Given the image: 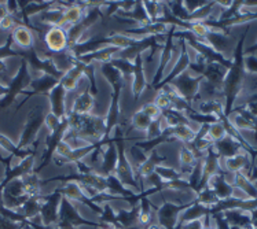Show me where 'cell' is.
Returning <instances> with one entry per match:
<instances>
[{
	"label": "cell",
	"instance_id": "1",
	"mask_svg": "<svg viewBox=\"0 0 257 229\" xmlns=\"http://www.w3.org/2000/svg\"><path fill=\"white\" fill-rule=\"evenodd\" d=\"M249 32V25L246 26L245 32L242 33L239 40L236 42L235 48H234V59L231 63V68L227 70L226 77L223 81V88H221V94H223V102H224V115L230 117L232 110H234V104H235L236 98L239 96L243 87H245V40H246V35Z\"/></svg>",
	"mask_w": 257,
	"mask_h": 229
},
{
	"label": "cell",
	"instance_id": "2",
	"mask_svg": "<svg viewBox=\"0 0 257 229\" xmlns=\"http://www.w3.org/2000/svg\"><path fill=\"white\" fill-rule=\"evenodd\" d=\"M202 81H204L202 76H193L187 70L169 84H172L183 99L187 100L190 104H193L198 96V91H200V85Z\"/></svg>",
	"mask_w": 257,
	"mask_h": 229
},
{
	"label": "cell",
	"instance_id": "3",
	"mask_svg": "<svg viewBox=\"0 0 257 229\" xmlns=\"http://www.w3.org/2000/svg\"><path fill=\"white\" fill-rule=\"evenodd\" d=\"M43 43L50 54H61L69 50L68 32L61 26H50L43 36Z\"/></svg>",
	"mask_w": 257,
	"mask_h": 229
},
{
	"label": "cell",
	"instance_id": "4",
	"mask_svg": "<svg viewBox=\"0 0 257 229\" xmlns=\"http://www.w3.org/2000/svg\"><path fill=\"white\" fill-rule=\"evenodd\" d=\"M95 104H96V96L91 92L88 83V85L85 87L84 91H79L76 94L73 103L70 104V107L68 110V114L69 113H74V114L81 115L94 114Z\"/></svg>",
	"mask_w": 257,
	"mask_h": 229
},
{
	"label": "cell",
	"instance_id": "5",
	"mask_svg": "<svg viewBox=\"0 0 257 229\" xmlns=\"http://www.w3.org/2000/svg\"><path fill=\"white\" fill-rule=\"evenodd\" d=\"M117 161H118V151H117V146L110 137V140L103 146V151H102V162L98 169V172L102 176H110L114 174L115 166H117Z\"/></svg>",
	"mask_w": 257,
	"mask_h": 229
},
{
	"label": "cell",
	"instance_id": "6",
	"mask_svg": "<svg viewBox=\"0 0 257 229\" xmlns=\"http://www.w3.org/2000/svg\"><path fill=\"white\" fill-rule=\"evenodd\" d=\"M223 163H224V165L221 166L223 170L234 173V174L238 172H242L245 176H249V173H250V169H252L253 165L252 159H250V155H249L246 151H243V150H242L239 154H236V155L228 158V159H223Z\"/></svg>",
	"mask_w": 257,
	"mask_h": 229
},
{
	"label": "cell",
	"instance_id": "7",
	"mask_svg": "<svg viewBox=\"0 0 257 229\" xmlns=\"http://www.w3.org/2000/svg\"><path fill=\"white\" fill-rule=\"evenodd\" d=\"M66 96H68V92L61 84H57L48 94L50 113H53L59 120L66 118Z\"/></svg>",
	"mask_w": 257,
	"mask_h": 229
},
{
	"label": "cell",
	"instance_id": "8",
	"mask_svg": "<svg viewBox=\"0 0 257 229\" xmlns=\"http://www.w3.org/2000/svg\"><path fill=\"white\" fill-rule=\"evenodd\" d=\"M165 161H167V158H165V156H161L157 152V150H154V151H152L149 154L146 161L143 162L141 166H138L137 169L134 170V172H135V176H137L138 178V181L141 184V188H142L143 180H146L147 177H150L153 173L156 172V169H157L158 166H161V163Z\"/></svg>",
	"mask_w": 257,
	"mask_h": 229
},
{
	"label": "cell",
	"instance_id": "9",
	"mask_svg": "<svg viewBox=\"0 0 257 229\" xmlns=\"http://www.w3.org/2000/svg\"><path fill=\"white\" fill-rule=\"evenodd\" d=\"M84 77L85 65H83V63L77 61L73 68L63 74L62 78L59 80V84L62 85L68 94H70V92H73V91H77V87H79L80 83L83 81V78Z\"/></svg>",
	"mask_w": 257,
	"mask_h": 229
},
{
	"label": "cell",
	"instance_id": "10",
	"mask_svg": "<svg viewBox=\"0 0 257 229\" xmlns=\"http://www.w3.org/2000/svg\"><path fill=\"white\" fill-rule=\"evenodd\" d=\"M145 54V52H143ZM143 54L138 55L134 61V74H132V94L134 99L138 100L139 96L143 94V91L147 87L146 73L143 69Z\"/></svg>",
	"mask_w": 257,
	"mask_h": 229
},
{
	"label": "cell",
	"instance_id": "11",
	"mask_svg": "<svg viewBox=\"0 0 257 229\" xmlns=\"http://www.w3.org/2000/svg\"><path fill=\"white\" fill-rule=\"evenodd\" d=\"M87 9L88 7L85 5V2H73L68 9H65V11H63V20L61 28L68 29L69 26L80 24V22L83 21V18H84Z\"/></svg>",
	"mask_w": 257,
	"mask_h": 229
},
{
	"label": "cell",
	"instance_id": "12",
	"mask_svg": "<svg viewBox=\"0 0 257 229\" xmlns=\"http://www.w3.org/2000/svg\"><path fill=\"white\" fill-rule=\"evenodd\" d=\"M206 187H209L216 193V196L219 198V200H224V199L231 198L232 192H234V185H231L230 182H227L223 170L216 173L215 176H212L209 178Z\"/></svg>",
	"mask_w": 257,
	"mask_h": 229
},
{
	"label": "cell",
	"instance_id": "13",
	"mask_svg": "<svg viewBox=\"0 0 257 229\" xmlns=\"http://www.w3.org/2000/svg\"><path fill=\"white\" fill-rule=\"evenodd\" d=\"M11 39H13L14 44L22 50L31 51L32 48L35 47V33L29 29V26L24 25V24H18L11 31Z\"/></svg>",
	"mask_w": 257,
	"mask_h": 229
},
{
	"label": "cell",
	"instance_id": "14",
	"mask_svg": "<svg viewBox=\"0 0 257 229\" xmlns=\"http://www.w3.org/2000/svg\"><path fill=\"white\" fill-rule=\"evenodd\" d=\"M121 50L115 47H103L96 50V51L91 52V54H87V55H81V57L77 58V61L81 62L83 65H92V63H109L113 59V58L120 52Z\"/></svg>",
	"mask_w": 257,
	"mask_h": 229
},
{
	"label": "cell",
	"instance_id": "15",
	"mask_svg": "<svg viewBox=\"0 0 257 229\" xmlns=\"http://www.w3.org/2000/svg\"><path fill=\"white\" fill-rule=\"evenodd\" d=\"M213 150L216 154L219 155L221 161L223 159H228L231 156L236 155L243 150L239 141H236L235 139H232L231 136L227 135L224 139H221L220 141H216L213 143Z\"/></svg>",
	"mask_w": 257,
	"mask_h": 229
},
{
	"label": "cell",
	"instance_id": "16",
	"mask_svg": "<svg viewBox=\"0 0 257 229\" xmlns=\"http://www.w3.org/2000/svg\"><path fill=\"white\" fill-rule=\"evenodd\" d=\"M226 74L227 69L224 66H221L219 63H206L204 73H202V77H204L205 81H208L212 85H215L216 88L221 91Z\"/></svg>",
	"mask_w": 257,
	"mask_h": 229
},
{
	"label": "cell",
	"instance_id": "17",
	"mask_svg": "<svg viewBox=\"0 0 257 229\" xmlns=\"http://www.w3.org/2000/svg\"><path fill=\"white\" fill-rule=\"evenodd\" d=\"M231 36L228 35H224L221 32H210L206 35V37L204 39L205 44H208L210 48H213L216 52H219L221 55L226 57V51L230 48L231 44ZM227 58V57H226Z\"/></svg>",
	"mask_w": 257,
	"mask_h": 229
},
{
	"label": "cell",
	"instance_id": "18",
	"mask_svg": "<svg viewBox=\"0 0 257 229\" xmlns=\"http://www.w3.org/2000/svg\"><path fill=\"white\" fill-rule=\"evenodd\" d=\"M223 217L226 218L228 225H235L243 229H252L250 225V214L242 210H226L223 211Z\"/></svg>",
	"mask_w": 257,
	"mask_h": 229
},
{
	"label": "cell",
	"instance_id": "19",
	"mask_svg": "<svg viewBox=\"0 0 257 229\" xmlns=\"http://www.w3.org/2000/svg\"><path fill=\"white\" fill-rule=\"evenodd\" d=\"M171 129V135L175 140L182 141L183 144H187V143H191L194 140L195 133L197 130L191 126V122L190 124H183V125H178L175 128H169Z\"/></svg>",
	"mask_w": 257,
	"mask_h": 229
},
{
	"label": "cell",
	"instance_id": "20",
	"mask_svg": "<svg viewBox=\"0 0 257 229\" xmlns=\"http://www.w3.org/2000/svg\"><path fill=\"white\" fill-rule=\"evenodd\" d=\"M234 187L243 191L250 199H257V188L254 182L250 181L247 176H245L242 172L234 174Z\"/></svg>",
	"mask_w": 257,
	"mask_h": 229
},
{
	"label": "cell",
	"instance_id": "21",
	"mask_svg": "<svg viewBox=\"0 0 257 229\" xmlns=\"http://www.w3.org/2000/svg\"><path fill=\"white\" fill-rule=\"evenodd\" d=\"M195 110H197L198 113H202V114L219 115L220 113H224V102L220 99L198 102V106H197V109Z\"/></svg>",
	"mask_w": 257,
	"mask_h": 229
},
{
	"label": "cell",
	"instance_id": "22",
	"mask_svg": "<svg viewBox=\"0 0 257 229\" xmlns=\"http://www.w3.org/2000/svg\"><path fill=\"white\" fill-rule=\"evenodd\" d=\"M195 200L206 208H209V210L219 203V198L216 196V193L209 187H205L204 189H201L200 192H197V199Z\"/></svg>",
	"mask_w": 257,
	"mask_h": 229
},
{
	"label": "cell",
	"instance_id": "23",
	"mask_svg": "<svg viewBox=\"0 0 257 229\" xmlns=\"http://www.w3.org/2000/svg\"><path fill=\"white\" fill-rule=\"evenodd\" d=\"M130 122H131L130 125H131L132 129L141 130V132H145V133H146L147 128L150 126V124H152L153 121L150 120L147 115L143 114L141 110H138V111H135V113L132 114Z\"/></svg>",
	"mask_w": 257,
	"mask_h": 229
},
{
	"label": "cell",
	"instance_id": "24",
	"mask_svg": "<svg viewBox=\"0 0 257 229\" xmlns=\"http://www.w3.org/2000/svg\"><path fill=\"white\" fill-rule=\"evenodd\" d=\"M110 63L120 72L122 78H124V81L128 80V78H132V74H134V63L128 62L125 59H120V58H113Z\"/></svg>",
	"mask_w": 257,
	"mask_h": 229
},
{
	"label": "cell",
	"instance_id": "25",
	"mask_svg": "<svg viewBox=\"0 0 257 229\" xmlns=\"http://www.w3.org/2000/svg\"><path fill=\"white\" fill-rule=\"evenodd\" d=\"M156 173H157L160 178L163 180V182L173 181V180H178V178H183V176L180 174L178 167H169V166H158L156 169Z\"/></svg>",
	"mask_w": 257,
	"mask_h": 229
},
{
	"label": "cell",
	"instance_id": "26",
	"mask_svg": "<svg viewBox=\"0 0 257 229\" xmlns=\"http://www.w3.org/2000/svg\"><path fill=\"white\" fill-rule=\"evenodd\" d=\"M226 136H227V132L220 121H219V122H216V124L209 125V129H208V137H209V140L212 141V143L220 141L221 139H224Z\"/></svg>",
	"mask_w": 257,
	"mask_h": 229
},
{
	"label": "cell",
	"instance_id": "27",
	"mask_svg": "<svg viewBox=\"0 0 257 229\" xmlns=\"http://www.w3.org/2000/svg\"><path fill=\"white\" fill-rule=\"evenodd\" d=\"M232 125L235 126L236 130H239V132H242V130H250V132H257V126L254 125V124H252L250 121L245 120L243 117H241L239 114L234 115V118H232V122H231Z\"/></svg>",
	"mask_w": 257,
	"mask_h": 229
},
{
	"label": "cell",
	"instance_id": "28",
	"mask_svg": "<svg viewBox=\"0 0 257 229\" xmlns=\"http://www.w3.org/2000/svg\"><path fill=\"white\" fill-rule=\"evenodd\" d=\"M139 110L142 111L143 114L147 115L149 118L152 121H156L158 120L160 117H161V110L158 109L156 104L153 103V102H146V103H143Z\"/></svg>",
	"mask_w": 257,
	"mask_h": 229
},
{
	"label": "cell",
	"instance_id": "29",
	"mask_svg": "<svg viewBox=\"0 0 257 229\" xmlns=\"http://www.w3.org/2000/svg\"><path fill=\"white\" fill-rule=\"evenodd\" d=\"M153 103L156 104L158 109L161 110V113L171 109V99H169L167 95L164 94L163 91H157V94H156V98L153 100Z\"/></svg>",
	"mask_w": 257,
	"mask_h": 229
},
{
	"label": "cell",
	"instance_id": "30",
	"mask_svg": "<svg viewBox=\"0 0 257 229\" xmlns=\"http://www.w3.org/2000/svg\"><path fill=\"white\" fill-rule=\"evenodd\" d=\"M17 25V14H7L5 18L0 20V32H10Z\"/></svg>",
	"mask_w": 257,
	"mask_h": 229
},
{
	"label": "cell",
	"instance_id": "31",
	"mask_svg": "<svg viewBox=\"0 0 257 229\" xmlns=\"http://www.w3.org/2000/svg\"><path fill=\"white\" fill-rule=\"evenodd\" d=\"M61 122H62V120H59L58 117H55V115H54L53 113H50V111H48L47 115H46V118H44V125L47 128L48 133L55 132V130L59 128V125H61Z\"/></svg>",
	"mask_w": 257,
	"mask_h": 229
},
{
	"label": "cell",
	"instance_id": "32",
	"mask_svg": "<svg viewBox=\"0 0 257 229\" xmlns=\"http://www.w3.org/2000/svg\"><path fill=\"white\" fill-rule=\"evenodd\" d=\"M182 5L189 14H193L195 11L202 9L204 6L208 5V2H205V0H186V2H182Z\"/></svg>",
	"mask_w": 257,
	"mask_h": 229
},
{
	"label": "cell",
	"instance_id": "33",
	"mask_svg": "<svg viewBox=\"0 0 257 229\" xmlns=\"http://www.w3.org/2000/svg\"><path fill=\"white\" fill-rule=\"evenodd\" d=\"M70 152H72V147H70V144H69L68 141L61 140L58 143L57 148H55L54 156L61 158V159H65V158H68V156L70 155Z\"/></svg>",
	"mask_w": 257,
	"mask_h": 229
},
{
	"label": "cell",
	"instance_id": "34",
	"mask_svg": "<svg viewBox=\"0 0 257 229\" xmlns=\"http://www.w3.org/2000/svg\"><path fill=\"white\" fill-rule=\"evenodd\" d=\"M245 70L249 73H257V57L253 54L245 57Z\"/></svg>",
	"mask_w": 257,
	"mask_h": 229
},
{
	"label": "cell",
	"instance_id": "35",
	"mask_svg": "<svg viewBox=\"0 0 257 229\" xmlns=\"http://www.w3.org/2000/svg\"><path fill=\"white\" fill-rule=\"evenodd\" d=\"M242 106H243L253 117H256L257 118V102H246V103H243Z\"/></svg>",
	"mask_w": 257,
	"mask_h": 229
},
{
	"label": "cell",
	"instance_id": "36",
	"mask_svg": "<svg viewBox=\"0 0 257 229\" xmlns=\"http://www.w3.org/2000/svg\"><path fill=\"white\" fill-rule=\"evenodd\" d=\"M249 214H250V225H252V228H257V208L249 211Z\"/></svg>",
	"mask_w": 257,
	"mask_h": 229
},
{
	"label": "cell",
	"instance_id": "37",
	"mask_svg": "<svg viewBox=\"0 0 257 229\" xmlns=\"http://www.w3.org/2000/svg\"><path fill=\"white\" fill-rule=\"evenodd\" d=\"M246 102H257V92L256 94L250 95V96H247ZM246 102H245V103H246Z\"/></svg>",
	"mask_w": 257,
	"mask_h": 229
},
{
	"label": "cell",
	"instance_id": "38",
	"mask_svg": "<svg viewBox=\"0 0 257 229\" xmlns=\"http://www.w3.org/2000/svg\"><path fill=\"white\" fill-rule=\"evenodd\" d=\"M252 229H257V228H252Z\"/></svg>",
	"mask_w": 257,
	"mask_h": 229
},
{
	"label": "cell",
	"instance_id": "39",
	"mask_svg": "<svg viewBox=\"0 0 257 229\" xmlns=\"http://www.w3.org/2000/svg\"><path fill=\"white\" fill-rule=\"evenodd\" d=\"M256 47H257V44H256Z\"/></svg>",
	"mask_w": 257,
	"mask_h": 229
}]
</instances>
